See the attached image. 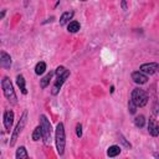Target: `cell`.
I'll list each match as a JSON object with an SVG mask.
<instances>
[{
  "label": "cell",
  "instance_id": "ac0fdd59",
  "mask_svg": "<svg viewBox=\"0 0 159 159\" xmlns=\"http://www.w3.org/2000/svg\"><path fill=\"white\" fill-rule=\"evenodd\" d=\"M68 31L70 32H77L78 30H80V22H77V21H71L70 24H68Z\"/></svg>",
  "mask_w": 159,
  "mask_h": 159
},
{
  "label": "cell",
  "instance_id": "9c48e42d",
  "mask_svg": "<svg viewBox=\"0 0 159 159\" xmlns=\"http://www.w3.org/2000/svg\"><path fill=\"white\" fill-rule=\"evenodd\" d=\"M12 122H14V112L12 111H6L5 114H4V125H5L7 132H10Z\"/></svg>",
  "mask_w": 159,
  "mask_h": 159
},
{
  "label": "cell",
  "instance_id": "ba28073f",
  "mask_svg": "<svg viewBox=\"0 0 159 159\" xmlns=\"http://www.w3.org/2000/svg\"><path fill=\"white\" fill-rule=\"evenodd\" d=\"M132 80L135 82V83H139V84H143L148 81V77L144 72L142 71H137V72H133L132 73Z\"/></svg>",
  "mask_w": 159,
  "mask_h": 159
},
{
  "label": "cell",
  "instance_id": "44dd1931",
  "mask_svg": "<svg viewBox=\"0 0 159 159\" xmlns=\"http://www.w3.org/2000/svg\"><path fill=\"white\" fill-rule=\"evenodd\" d=\"M128 108H129V112L133 114V113H135V109H137V104L132 101V99H129V103H128Z\"/></svg>",
  "mask_w": 159,
  "mask_h": 159
},
{
  "label": "cell",
  "instance_id": "30bf717a",
  "mask_svg": "<svg viewBox=\"0 0 159 159\" xmlns=\"http://www.w3.org/2000/svg\"><path fill=\"white\" fill-rule=\"evenodd\" d=\"M148 132L153 135V137H157V135H159V125L157 124V122L153 119V118H150L149 119V124H148Z\"/></svg>",
  "mask_w": 159,
  "mask_h": 159
},
{
  "label": "cell",
  "instance_id": "6da1fadb",
  "mask_svg": "<svg viewBox=\"0 0 159 159\" xmlns=\"http://www.w3.org/2000/svg\"><path fill=\"white\" fill-rule=\"evenodd\" d=\"M56 147H57V152L60 155L63 154V150H65V128H63V124L62 123H58L57 127H56Z\"/></svg>",
  "mask_w": 159,
  "mask_h": 159
},
{
  "label": "cell",
  "instance_id": "277c9868",
  "mask_svg": "<svg viewBox=\"0 0 159 159\" xmlns=\"http://www.w3.org/2000/svg\"><path fill=\"white\" fill-rule=\"evenodd\" d=\"M41 128L43 133V140L46 144H48L51 139V124L45 116H41Z\"/></svg>",
  "mask_w": 159,
  "mask_h": 159
},
{
  "label": "cell",
  "instance_id": "2e32d148",
  "mask_svg": "<svg viewBox=\"0 0 159 159\" xmlns=\"http://www.w3.org/2000/svg\"><path fill=\"white\" fill-rule=\"evenodd\" d=\"M41 137H43V133H42V128H41V125H40V127H36V128H35V130H34V133H32V139H34L35 142H37V140H40Z\"/></svg>",
  "mask_w": 159,
  "mask_h": 159
},
{
  "label": "cell",
  "instance_id": "4fadbf2b",
  "mask_svg": "<svg viewBox=\"0 0 159 159\" xmlns=\"http://www.w3.org/2000/svg\"><path fill=\"white\" fill-rule=\"evenodd\" d=\"M16 82H17V86L20 87L21 92H22L24 94H26L27 91H26V87H25V80H24V76H22V75H19L17 78H16Z\"/></svg>",
  "mask_w": 159,
  "mask_h": 159
},
{
  "label": "cell",
  "instance_id": "7a4b0ae2",
  "mask_svg": "<svg viewBox=\"0 0 159 159\" xmlns=\"http://www.w3.org/2000/svg\"><path fill=\"white\" fill-rule=\"evenodd\" d=\"M1 86H2V91H4V94L5 97L11 102V103H16V94H15V91L12 88V84L10 82V80L7 77H4L2 78V82H1Z\"/></svg>",
  "mask_w": 159,
  "mask_h": 159
},
{
  "label": "cell",
  "instance_id": "9a60e30c",
  "mask_svg": "<svg viewBox=\"0 0 159 159\" xmlns=\"http://www.w3.org/2000/svg\"><path fill=\"white\" fill-rule=\"evenodd\" d=\"M16 158H17V159H26V158H29V154H27L25 147H20V148L16 150Z\"/></svg>",
  "mask_w": 159,
  "mask_h": 159
},
{
  "label": "cell",
  "instance_id": "ffe728a7",
  "mask_svg": "<svg viewBox=\"0 0 159 159\" xmlns=\"http://www.w3.org/2000/svg\"><path fill=\"white\" fill-rule=\"evenodd\" d=\"M134 124H135L137 127L142 128V127L145 124V118H144V116H138V117H135V119H134Z\"/></svg>",
  "mask_w": 159,
  "mask_h": 159
},
{
  "label": "cell",
  "instance_id": "e0dca14e",
  "mask_svg": "<svg viewBox=\"0 0 159 159\" xmlns=\"http://www.w3.org/2000/svg\"><path fill=\"white\" fill-rule=\"evenodd\" d=\"M52 72H50V73H47L42 80H41V82H40V86H41V88H45V87H47V84L50 83V80H51V77H52Z\"/></svg>",
  "mask_w": 159,
  "mask_h": 159
},
{
  "label": "cell",
  "instance_id": "3957f363",
  "mask_svg": "<svg viewBox=\"0 0 159 159\" xmlns=\"http://www.w3.org/2000/svg\"><path fill=\"white\" fill-rule=\"evenodd\" d=\"M130 99L137 104V107H143V106H145L147 102H148V94H147L143 89L135 88V89H133V92H132Z\"/></svg>",
  "mask_w": 159,
  "mask_h": 159
},
{
  "label": "cell",
  "instance_id": "52a82bcc",
  "mask_svg": "<svg viewBox=\"0 0 159 159\" xmlns=\"http://www.w3.org/2000/svg\"><path fill=\"white\" fill-rule=\"evenodd\" d=\"M68 76H70V72H68V71H67V72H65L63 75L57 76V80H56V82H55V84H53V88H52V94H57V93H58L60 88L62 87L63 82L66 81V78H67Z\"/></svg>",
  "mask_w": 159,
  "mask_h": 159
},
{
  "label": "cell",
  "instance_id": "7402d4cb",
  "mask_svg": "<svg viewBox=\"0 0 159 159\" xmlns=\"http://www.w3.org/2000/svg\"><path fill=\"white\" fill-rule=\"evenodd\" d=\"M76 132H77V137H81L82 135V125L81 124H77V127H76Z\"/></svg>",
  "mask_w": 159,
  "mask_h": 159
},
{
  "label": "cell",
  "instance_id": "8fae6325",
  "mask_svg": "<svg viewBox=\"0 0 159 159\" xmlns=\"http://www.w3.org/2000/svg\"><path fill=\"white\" fill-rule=\"evenodd\" d=\"M0 65H1V67H4V68H10V66H11V57H10V55H7L6 52H1V57H0Z\"/></svg>",
  "mask_w": 159,
  "mask_h": 159
},
{
  "label": "cell",
  "instance_id": "8992f818",
  "mask_svg": "<svg viewBox=\"0 0 159 159\" xmlns=\"http://www.w3.org/2000/svg\"><path fill=\"white\" fill-rule=\"evenodd\" d=\"M140 71L144 72L145 75H154L159 71V65L155 62H150V63H143L140 66Z\"/></svg>",
  "mask_w": 159,
  "mask_h": 159
},
{
  "label": "cell",
  "instance_id": "cb8c5ba5",
  "mask_svg": "<svg viewBox=\"0 0 159 159\" xmlns=\"http://www.w3.org/2000/svg\"><path fill=\"white\" fill-rule=\"evenodd\" d=\"M82 1H84V0H82Z\"/></svg>",
  "mask_w": 159,
  "mask_h": 159
},
{
  "label": "cell",
  "instance_id": "7c38bea8",
  "mask_svg": "<svg viewBox=\"0 0 159 159\" xmlns=\"http://www.w3.org/2000/svg\"><path fill=\"white\" fill-rule=\"evenodd\" d=\"M72 17H73V11L63 12V14H62V16L60 17V24H61V25H65V24H67Z\"/></svg>",
  "mask_w": 159,
  "mask_h": 159
},
{
  "label": "cell",
  "instance_id": "5bb4252c",
  "mask_svg": "<svg viewBox=\"0 0 159 159\" xmlns=\"http://www.w3.org/2000/svg\"><path fill=\"white\" fill-rule=\"evenodd\" d=\"M119 153H120V148H119L118 145H112V147H109L108 150H107L108 157H116V155H118Z\"/></svg>",
  "mask_w": 159,
  "mask_h": 159
},
{
  "label": "cell",
  "instance_id": "d6986e66",
  "mask_svg": "<svg viewBox=\"0 0 159 159\" xmlns=\"http://www.w3.org/2000/svg\"><path fill=\"white\" fill-rule=\"evenodd\" d=\"M45 70H46V63H45V62H39V63L36 65V67H35L36 75H42V73L45 72Z\"/></svg>",
  "mask_w": 159,
  "mask_h": 159
},
{
  "label": "cell",
  "instance_id": "603a6c76",
  "mask_svg": "<svg viewBox=\"0 0 159 159\" xmlns=\"http://www.w3.org/2000/svg\"><path fill=\"white\" fill-rule=\"evenodd\" d=\"M154 157H157V158H159V153H154Z\"/></svg>",
  "mask_w": 159,
  "mask_h": 159
},
{
  "label": "cell",
  "instance_id": "5b68a950",
  "mask_svg": "<svg viewBox=\"0 0 159 159\" xmlns=\"http://www.w3.org/2000/svg\"><path fill=\"white\" fill-rule=\"evenodd\" d=\"M26 118H27V113L25 112L24 114H22V117H21V119H20V122L17 123V125H16V128H15V130H14V133H12V137H11V140H10V145L12 147L14 144H15V142H16V139H17V137H19V134L21 133V130H22V128L25 127V124H26Z\"/></svg>",
  "mask_w": 159,
  "mask_h": 159
}]
</instances>
